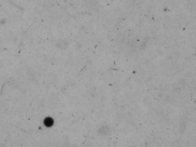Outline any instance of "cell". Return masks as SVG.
<instances>
[{
  "mask_svg": "<svg viewBox=\"0 0 196 147\" xmlns=\"http://www.w3.org/2000/svg\"><path fill=\"white\" fill-rule=\"evenodd\" d=\"M44 123L46 126H51L53 124V120L50 118H48L45 120Z\"/></svg>",
  "mask_w": 196,
  "mask_h": 147,
  "instance_id": "6da1fadb",
  "label": "cell"
}]
</instances>
